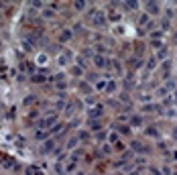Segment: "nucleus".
I'll return each instance as SVG.
<instances>
[{
	"label": "nucleus",
	"mask_w": 177,
	"mask_h": 175,
	"mask_svg": "<svg viewBox=\"0 0 177 175\" xmlns=\"http://www.w3.org/2000/svg\"><path fill=\"white\" fill-rule=\"evenodd\" d=\"M57 124V112H51V114H45L43 118H39L37 122V128H43V130H49L51 126Z\"/></svg>",
	"instance_id": "f257e3e1"
},
{
	"label": "nucleus",
	"mask_w": 177,
	"mask_h": 175,
	"mask_svg": "<svg viewBox=\"0 0 177 175\" xmlns=\"http://www.w3.org/2000/svg\"><path fill=\"white\" fill-rule=\"evenodd\" d=\"M55 147H57V139H47V141H43V145H41V155H49V153H53L55 151Z\"/></svg>",
	"instance_id": "f03ea898"
},
{
	"label": "nucleus",
	"mask_w": 177,
	"mask_h": 175,
	"mask_svg": "<svg viewBox=\"0 0 177 175\" xmlns=\"http://www.w3.org/2000/svg\"><path fill=\"white\" fill-rule=\"evenodd\" d=\"M92 63H94L98 69H106V65H108V59H106L104 55H98V53H96L94 57H92Z\"/></svg>",
	"instance_id": "7ed1b4c3"
},
{
	"label": "nucleus",
	"mask_w": 177,
	"mask_h": 175,
	"mask_svg": "<svg viewBox=\"0 0 177 175\" xmlns=\"http://www.w3.org/2000/svg\"><path fill=\"white\" fill-rule=\"evenodd\" d=\"M145 12L149 14V16H151V14L155 16V14L161 12V6H159L157 2H145Z\"/></svg>",
	"instance_id": "20e7f679"
},
{
	"label": "nucleus",
	"mask_w": 177,
	"mask_h": 175,
	"mask_svg": "<svg viewBox=\"0 0 177 175\" xmlns=\"http://www.w3.org/2000/svg\"><path fill=\"white\" fill-rule=\"evenodd\" d=\"M88 114H90V120H96V118H100V116L104 114V106H102V104H98V106L90 108Z\"/></svg>",
	"instance_id": "39448f33"
},
{
	"label": "nucleus",
	"mask_w": 177,
	"mask_h": 175,
	"mask_svg": "<svg viewBox=\"0 0 177 175\" xmlns=\"http://www.w3.org/2000/svg\"><path fill=\"white\" fill-rule=\"evenodd\" d=\"M116 128V132L118 135H122V136H128L130 132H132V128H130V124H122V122H118V124H114Z\"/></svg>",
	"instance_id": "423d86ee"
},
{
	"label": "nucleus",
	"mask_w": 177,
	"mask_h": 175,
	"mask_svg": "<svg viewBox=\"0 0 177 175\" xmlns=\"http://www.w3.org/2000/svg\"><path fill=\"white\" fill-rule=\"evenodd\" d=\"M35 141H47V139H51V135H49V130H43V128H37L33 135Z\"/></svg>",
	"instance_id": "0eeeda50"
},
{
	"label": "nucleus",
	"mask_w": 177,
	"mask_h": 175,
	"mask_svg": "<svg viewBox=\"0 0 177 175\" xmlns=\"http://www.w3.org/2000/svg\"><path fill=\"white\" fill-rule=\"evenodd\" d=\"M128 124H130V128H132V126H143V124H145V118L141 114H132V116H130V122H128Z\"/></svg>",
	"instance_id": "6e6552de"
},
{
	"label": "nucleus",
	"mask_w": 177,
	"mask_h": 175,
	"mask_svg": "<svg viewBox=\"0 0 177 175\" xmlns=\"http://www.w3.org/2000/svg\"><path fill=\"white\" fill-rule=\"evenodd\" d=\"M71 37H73V31L71 29H63L61 33H59V43H67Z\"/></svg>",
	"instance_id": "1a4fd4ad"
},
{
	"label": "nucleus",
	"mask_w": 177,
	"mask_h": 175,
	"mask_svg": "<svg viewBox=\"0 0 177 175\" xmlns=\"http://www.w3.org/2000/svg\"><path fill=\"white\" fill-rule=\"evenodd\" d=\"M104 130V124L100 120H90V132H100Z\"/></svg>",
	"instance_id": "9d476101"
},
{
	"label": "nucleus",
	"mask_w": 177,
	"mask_h": 175,
	"mask_svg": "<svg viewBox=\"0 0 177 175\" xmlns=\"http://www.w3.org/2000/svg\"><path fill=\"white\" fill-rule=\"evenodd\" d=\"M37 118H39V112H37V110H29V114H27V124H35V122H39Z\"/></svg>",
	"instance_id": "9b49d317"
},
{
	"label": "nucleus",
	"mask_w": 177,
	"mask_h": 175,
	"mask_svg": "<svg viewBox=\"0 0 177 175\" xmlns=\"http://www.w3.org/2000/svg\"><path fill=\"white\" fill-rule=\"evenodd\" d=\"M128 65H130V69H138L141 65H143V59H141V57H130Z\"/></svg>",
	"instance_id": "f8f14e48"
},
{
	"label": "nucleus",
	"mask_w": 177,
	"mask_h": 175,
	"mask_svg": "<svg viewBox=\"0 0 177 175\" xmlns=\"http://www.w3.org/2000/svg\"><path fill=\"white\" fill-rule=\"evenodd\" d=\"M130 147L134 149V153H145V151H147V147H145L141 141H132V142H130Z\"/></svg>",
	"instance_id": "ddd939ff"
},
{
	"label": "nucleus",
	"mask_w": 177,
	"mask_h": 175,
	"mask_svg": "<svg viewBox=\"0 0 177 175\" xmlns=\"http://www.w3.org/2000/svg\"><path fill=\"white\" fill-rule=\"evenodd\" d=\"M108 65H110V67H114L118 74H122V63H120L118 59H110V61H108Z\"/></svg>",
	"instance_id": "4468645a"
},
{
	"label": "nucleus",
	"mask_w": 177,
	"mask_h": 175,
	"mask_svg": "<svg viewBox=\"0 0 177 175\" xmlns=\"http://www.w3.org/2000/svg\"><path fill=\"white\" fill-rule=\"evenodd\" d=\"M77 90H80L82 94H90V92H92V88L88 86V81H80V84H77Z\"/></svg>",
	"instance_id": "2eb2a0df"
},
{
	"label": "nucleus",
	"mask_w": 177,
	"mask_h": 175,
	"mask_svg": "<svg viewBox=\"0 0 177 175\" xmlns=\"http://www.w3.org/2000/svg\"><path fill=\"white\" fill-rule=\"evenodd\" d=\"M71 59V51H65V55H59V65H67Z\"/></svg>",
	"instance_id": "dca6fc26"
},
{
	"label": "nucleus",
	"mask_w": 177,
	"mask_h": 175,
	"mask_svg": "<svg viewBox=\"0 0 177 175\" xmlns=\"http://www.w3.org/2000/svg\"><path fill=\"white\" fill-rule=\"evenodd\" d=\"M31 81H33V84H41V81H47V77H45L43 74H39V71H37L35 75H31Z\"/></svg>",
	"instance_id": "f3484780"
},
{
	"label": "nucleus",
	"mask_w": 177,
	"mask_h": 175,
	"mask_svg": "<svg viewBox=\"0 0 177 175\" xmlns=\"http://www.w3.org/2000/svg\"><path fill=\"white\" fill-rule=\"evenodd\" d=\"M145 135L147 136H159V128L157 126H147L145 128Z\"/></svg>",
	"instance_id": "a211bd4d"
},
{
	"label": "nucleus",
	"mask_w": 177,
	"mask_h": 175,
	"mask_svg": "<svg viewBox=\"0 0 177 175\" xmlns=\"http://www.w3.org/2000/svg\"><path fill=\"white\" fill-rule=\"evenodd\" d=\"M116 88H118V86H116V81H114V80H110L108 84H106V94H114Z\"/></svg>",
	"instance_id": "6ab92c4d"
},
{
	"label": "nucleus",
	"mask_w": 177,
	"mask_h": 175,
	"mask_svg": "<svg viewBox=\"0 0 177 175\" xmlns=\"http://www.w3.org/2000/svg\"><path fill=\"white\" fill-rule=\"evenodd\" d=\"M75 136H77V141H88V139H90V130H80V132H77V135H75Z\"/></svg>",
	"instance_id": "aec40b11"
},
{
	"label": "nucleus",
	"mask_w": 177,
	"mask_h": 175,
	"mask_svg": "<svg viewBox=\"0 0 177 175\" xmlns=\"http://www.w3.org/2000/svg\"><path fill=\"white\" fill-rule=\"evenodd\" d=\"M153 41H159L161 37H163V31H159V29H155V31H151V35H149Z\"/></svg>",
	"instance_id": "412c9836"
},
{
	"label": "nucleus",
	"mask_w": 177,
	"mask_h": 175,
	"mask_svg": "<svg viewBox=\"0 0 177 175\" xmlns=\"http://www.w3.org/2000/svg\"><path fill=\"white\" fill-rule=\"evenodd\" d=\"M35 102H37V96H27V98L22 100V104H25V106H35Z\"/></svg>",
	"instance_id": "4be33fe9"
},
{
	"label": "nucleus",
	"mask_w": 177,
	"mask_h": 175,
	"mask_svg": "<svg viewBox=\"0 0 177 175\" xmlns=\"http://www.w3.org/2000/svg\"><path fill=\"white\" fill-rule=\"evenodd\" d=\"M155 67H157V57H149V61H147V69L153 71Z\"/></svg>",
	"instance_id": "5701e85b"
},
{
	"label": "nucleus",
	"mask_w": 177,
	"mask_h": 175,
	"mask_svg": "<svg viewBox=\"0 0 177 175\" xmlns=\"http://www.w3.org/2000/svg\"><path fill=\"white\" fill-rule=\"evenodd\" d=\"M77 142H80V141H77V136H71V139L67 141V145H65V149H67V151H71V149H73Z\"/></svg>",
	"instance_id": "b1692460"
},
{
	"label": "nucleus",
	"mask_w": 177,
	"mask_h": 175,
	"mask_svg": "<svg viewBox=\"0 0 177 175\" xmlns=\"http://www.w3.org/2000/svg\"><path fill=\"white\" fill-rule=\"evenodd\" d=\"M155 57H157V61H165V57H167V49H161V51H157V55H155Z\"/></svg>",
	"instance_id": "393cba45"
},
{
	"label": "nucleus",
	"mask_w": 177,
	"mask_h": 175,
	"mask_svg": "<svg viewBox=\"0 0 177 175\" xmlns=\"http://www.w3.org/2000/svg\"><path fill=\"white\" fill-rule=\"evenodd\" d=\"M106 139H108V135H106L104 130H100V132H96V141H98V142H104Z\"/></svg>",
	"instance_id": "a878e982"
},
{
	"label": "nucleus",
	"mask_w": 177,
	"mask_h": 175,
	"mask_svg": "<svg viewBox=\"0 0 177 175\" xmlns=\"http://www.w3.org/2000/svg\"><path fill=\"white\" fill-rule=\"evenodd\" d=\"M122 8L124 10H136L138 4H136V2H126V4H122Z\"/></svg>",
	"instance_id": "bb28decb"
},
{
	"label": "nucleus",
	"mask_w": 177,
	"mask_h": 175,
	"mask_svg": "<svg viewBox=\"0 0 177 175\" xmlns=\"http://www.w3.org/2000/svg\"><path fill=\"white\" fill-rule=\"evenodd\" d=\"M45 61H47V55H45V53L37 55V63H39V67H43V63H45Z\"/></svg>",
	"instance_id": "cd10ccee"
},
{
	"label": "nucleus",
	"mask_w": 177,
	"mask_h": 175,
	"mask_svg": "<svg viewBox=\"0 0 177 175\" xmlns=\"http://www.w3.org/2000/svg\"><path fill=\"white\" fill-rule=\"evenodd\" d=\"M25 175H41V173H39L35 167H27V169H25Z\"/></svg>",
	"instance_id": "c85d7f7f"
},
{
	"label": "nucleus",
	"mask_w": 177,
	"mask_h": 175,
	"mask_svg": "<svg viewBox=\"0 0 177 175\" xmlns=\"http://www.w3.org/2000/svg\"><path fill=\"white\" fill-rule=\"evenodd\" d=\"M73 8L75 10H86V2H82V0L80 2H73Z\"/></svg>",
	"instance_id": "c756f323"
},
{
	"label": "nucleus",
	"mask_w": 177,
	"mask_h": 175,
	"mask_svg": "<svg viewBox=\"0 0 177 175\" xmlns=\"http://www.w3.org/2000/svg\"><path fill=\"white\" fill-rule=\"evenodd\" d=\"M106 84H108V81L100 80V81H98V84H96V90H106Z\"/></svg>",
	"instance_id": "7c9ffc66"
},
{
	"label": "nucleus",
	"mask_w": 177,
	"mask_h": 175,
	"mask_svg": "<svg viewBox=\"0 0 177 175\" xmlns=\"http://www.w3.org/2000/svg\"><path fill=\"white\" fill-rule=\"evenodd\" d=\"M112 147H114V151H118V153H122V151H124V145H122L120 141L116 142V145H112Z\"/></svg>",
	"instance_id": "2f4dec72"
},
{
	"label": "nucleus",
	"mask_w": 177,
	"mask_h": 175,
	"mask_svg": "<svg viewBox=\"0 0 177 175\" xmlns=\"http://www.w3.org/2000/svg\"><path fill=\"white\" fill-rule=\"evenodd\" d=\"M104 151H102V153H104V155H108V153H112V151H114V149H112V145H104Z\"/></svg>",
	"instance_id": "473e14b6"
},
{
	"label": "nucleus",
	"mask_w": 177,
	"mask_h": 175,
	"mask_svg": "<svg viewBox=\"0 0 177 175\" xmlns=\"http://www.w3.org/2000/svg\"><path fill=\"white\" fill-rule=\"evenodd\" d=\"M31 6H33V8H45L41 0H35V2H31Z\"/></svg>",
	"instance_id": "72a5a7b5"
},
{
	"label": "nucleus",
	"mask_w": 177,
	"mask_h": 175,
	"mask_svg": "<svg viewBox=\"0 0 177 175\" xmlns=\"http://www.w3.org/2000/svg\"><path fill=\"white\" fill-rule=\"evenodd\" d=\"M71 74H73V75H82V67H80V65H75V67L71 69Z\"/></svg>",
	"instance_id": "f704fd0d"
},
{
	"label": "nucleus",
	"mask_w": 177,
	"mask_h": 175,
	"mask_svg": "<svg viewBox=\"0 0 177 175\" xmlns=\"http://www.w3.org/2000/svg\"><path fill=\"white\" fill-rule=\"evenodd\" d=\"M86 102H88L90 106H94V104H96V100H94V96H88V98H86Z\"/></svg>",
	"instance_id": "c9c22d12"
},
{
	"label": "nucleus",
	"mask_w": 177,
	"mask_h": 175,
	"mask_svg": "<svg viewBox=\"0 0 177 175\" xmlns=\"http://www.w3.org/2000/svg\"><path fill=\"white\" fill-rule=\"evenodd\" d=\"M161 27H163V31H165V29H169V19H165L163 22H161Z\"/></svg>",
	"instance_id": "e433bc0d"
},
{
	"label": "nucleus",
	"mask_w": 177,
	"mask_h": 175,
	"mask_svg": "<svg viewBox=\"0 0 177 175\" xmlns=\"http://www.w3.org/2000/svg\"><path fill=\"white\" fill-rule=\"evenodd\" d=\"M173 104H175V106H177V92H175V94H173Z\"/></svg>",
	"instance_id": "4c0bfd02"
},
{
	"label": "nucleus",
	"mask_w": 177,
	"mask_h": 175,
	"mask_svg": "<svg viewBox=\"0 0 177 175\" xmlns=\"http://www.w3.org/2000/svg\"><path fill=\"white\" fill-rule=\"evenodd\" d=\"M173 139L177 141V128H173Z\"/></svg>",
	"instance_id": "58836bf2"
},
{
	"label": "nucleus",
	"mask_w": 177,
	"mask_h": 175,
	"mask_svg": "<svg viewBox=\"0 0 177 175\" xmlns=\"http://www.w3.org/2000/svg\"><path fill=\"white\" fill-rule=\"evenodd\" d=\"M0 49H2V41H0Z\"/></svg>",
	"instance_id": "ea45409f"
}]
</instances>
